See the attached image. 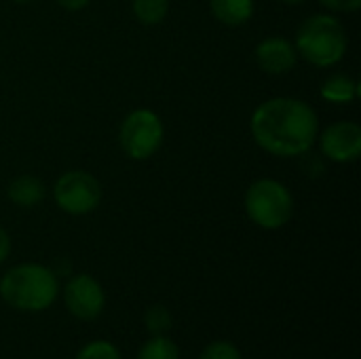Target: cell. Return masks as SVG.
<instances>
[{"instance_id":"6da1fadb","label":"cell","mask_w":361,"mask_h":359,"mask_svg":"<svg viewBox=\"0 0 361 359\" xmlns=\"http://www.w3.org/2000/svg\"><path fill=\"white\" fill-rule=\"evenodd\" d=\"M254 142L279 159L305 157L319 133V118L311 104L298 97H271L262 102L250 118Z\"/></svg>"},{"instance_id":"7a4b0ae2","label":"cell","mask_w":361,"mask_h":359,"mask_svg":"<svg viewBox=\"0 0 361 359\" xmlns=\"http://www.w3.org/2000/svg\"><path fill=\"white\" fill-rule=\"evenodd\" d=\"M294 47L298 57L315 68L338 66L349 49L345 23L332 13H315L307 17L296 32Z\"/></svg>"},{"instance_id":"3957f363","label":"cell","mask_w":361,"mask_h":359,"mask_svg":"<svg viewBox=\"0 0 361 359\" xmlns=\"http://www.w3.org/2000/svg\"><path fill=\"white\" fill-rule=\"evenodd\" d=\"M57 294V275L36 262L17 264L0 279V298L17 311H44L55 303Z\"/></svg>"},{"instance_id":"277c9868","label":"cell","mask_w":361,"mask_h":359,"mask_svg":"<svg viewBox=\"0 0 361 359\" xmlns=\"http://www.w3.org/2000/svg\"><path fill=\"white\" fill-rule=\"evenodd\" d=\"M243 207L247 218L264 231L283 229L294 218V197L290 188L273 178L254 180L245 190Z\"/></svg>"},{"instance_id":"5b68a950","label":"cell","mask_w":361,"mask_h":359,"mask_svg":"<svg viewBox=\"0 0 361 359\" xmlns=\"http://www.w3.org/2000/svg\"><path fill=\"white\" fill-rule=\"evenodd\" d=\"M165 140V127L161 116L150 108H137L129 112L118 127V146L131 161L152 159Z\"/></svg>"},{"instance_id":"8992f818","label":"cell","mask_w":361,"mask_h":359,"mask_svg":"<svg viewBox=\"0 0 361 359\" xmlns=\"http://www.w3.org/2000/svg\"><path fill=\"white\" fill-rule=\"evenodd\" d=\"M53 199L63 214L87 216L102 203V184L85 169H70L55 180Z\"/></svg>"},{"instance_id":"52a82bcc","label":"cell","mask_w":361,"mask_h":359,"mask_svg":"<svg viewBox=\"0 0 361 359\" xmlns=\"http://www.w3.org/2000/svg\"><path fill=\"white\" fill-rule=\"evenodd\" d=\"M63 305L70 315L80 322H93L102 315L106 294L99 281L91 275H74L63 288Z\"/></svg>"},{"instance_id":"ba28073f","label":"cell","mask_w":361,"mask_h":359,"mask_svg":"<svg viewBox=\"0 0 361 359\" xmlns=\"http://www.w3.org/2000/svg\"><path fill=\"white\" fill-rule=\"evenodd\" d=\"M322 154L332 163H353L361 154V127L355 121H334L317 133Z\"/></svg>"},{"instance_id":"9c48e42d","label":"cell","mask_w":361,"mask_h":359,"mask_svg":"<svg viewBox=\"0 0 361 359\" xmlns=\"http://www.w3.org/2000/svg\"><path fill=\"white\" fill-rule=\"evenodd\" d=\"M254 57L258 68L271 76L292 72L298 61L296 47L286 36H267L264 40H260L254 49Z\"/></svg>"},{"instance_id":"30bf717a","label":"cell","mask_w":361,"mask_h":359,"mask_svg":"<svg viewBox=\"0 0 361 359\" xmlns=\"http://www.w3.org/2000/svg\"><path fill=\"white\" fill-rule=\"evenodd\" d=\"M319 95H322V99H326L330 104L349 106V104H353L360 97V83L351 74L336 72V74H330L322 83Z\"/></svg>"},{"instance_id":"8fae6325","label":"cell","mask_w":361,"mask_h":359,"mask_svg":"<svg viewBox=\"0 0 361 359\" xmlns=\"http://www.w3.org/2000/svg\"><path fill=\"white\" fill-rule=\"evenodd\" d=\"M44 195H47V188H44L42 180L32 174L17 176L6 188L8 201L17 207H25V209L36 207L44 199Z\"/></svg>"},{"instance_id":"7c38bea8","label":"cell","mask_w":361,"mask_h":359,"mask_svg":"<svg viewBox=\"0 0 361 359\" xmlns=\"http://www.w3.org/2000/svg\"><path fill=\"white\" fill-rule=\"evenodd\" d=\"M209 11L226 28L245 25L256 11L254 0H209Z\"/></svg>"},{"instance_id":"4fadbf2b","label":"cell","mask_w":361,"mask_h":359,"mask_svg":"<svg viewBox=\"0 0 361 359\" xmlns=\"http://www.w3.org/2000/svg\"><path fill=\"white\" fill-rule=\"evenodd\" d=\"M131 11L142 25H159L169 13V0H131Z\"/></svg>"},{"instance_id":"5bb4252c","label":"cell","mask_w":361,"mask_h":359,"mask_svg":"<svg viewBox=\"0 0 361 359\" xmlns=\"http://www.w3.org/2000/svg\"><path fill=\"white\" fill-rule=\"evenodd\" d=\"M135 359H180V349H178V345L171 339L161 334V336L148 339L140 347Z\"/></svg>"},{"instance_id":"9a60e30c","label":"cell","mask_w":361,"mask_h":359,"mask_svg":"<svg viewBox=\"0 0 361 359\" xmlns=\"http://www.w3.org/2000/svg\"><path fill=\"white\" fill-rule=\"evenodd\" d=\"M144 326L152 336H161L167 334L173 326V317L169 313L167 307L163 305H152L146 313H144Z\"/></svg>"},{"instance_id":"2e32d148","label":"cell","mask_w":361,"mask_h":359,"mask_svg":"<svg viewBox=\"0 0 361 359\" xmlns=\"http://www.w3.org/2000/svg\"><path fill=\"white\" fill-rule=\"evenodd\" d=\"M74 359H121V351L108 341H91L76 353Z\"/></svg>"},{"instance_id":"e0dca14e","label":"cell","mask_w":361,"mask_h":359,"mask_svg":"<svg viewBox=\"0 0 361 359\" xmlns=\"http://www.w3.org/2000/svg\"><path fill=\"white\" fill-rule=\"evenodd\" d=\"M199 359H243V355L237 349V345L228 341H214L203 349Z\"/></svg>"},{"instance_id":"ac0fdd59","label":"cell","mask_w":361,"mask_h":359,"mask_svg":"<svg viewBox=\"0 0 361 359\" xmlns=\"http://www.w3.org/2000/svg\"><path fill=\"white\" fill-rule=\"evenodd\" d=\"M319 4L330 13H355L361 8V0H319Z\"/></svg>"},{"instance_id":"d6986e66","label":"cell","mask_w":361,"mask_h":359,"mask_svg":"<svg viewBox=\"0 0 361 359\" xmlns=\"http://www.w3.org/2000/svg\"><path fill=\"white\" fill-rule=\"evenodd\" d=\"M8 254H11V237H8V233L0 226V264L8 258Z\"/></svg>"},{"instance_id":"ffe728a7","label":"cell","mask_w":361,"mask_h":359,"mask_svg":"<svg viewBox=\"0 0 361 359\" xmlns=\"http://www.w3.org/2000/svg\"><path fill=\"white\" fill-rule=\"evenodd\" d=\"M89 2H91V0H57V4H59L61 8H66V11H72V13L87 8V6H89Z\"/></svg>"},{"instance_id":"44dd1931","label":"cell","mask_w":361,"mask_h":359,"mask_svg":"<svg viewBox=\"0 0 361 359\" xmlns=\"http://www.w3.org/2000/svg\"><path fill=\"white\" fill-rule=\"evenodd\" d=\"M279 2H283V4H302L307 0H279Z\"/></svg>"},{"instance_id":"7402d4cb","label":"cell","mask_w":361,"mask_h":359,"mask_svg":"<svg viewBox=\"0 0 361 359\" xmlns=\"http://www.w3.org/2000/svg\"><path fill=\"white\" fill-rule=\"evenodd\" d=\"M13 2H17V4H25V2H32V0H13Z\"/></svg>"}]
</instances>
